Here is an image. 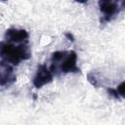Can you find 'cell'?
<instances>
[{
	"label": "cell",
	"mask_w": 125,
	"mask_h": 125,
	"mask_svg": "<svg viewBox=\"0 0 125 125\" xmlns=\"http://www.w3.org/2000/svg\"><path fill=\"white\" fill-rule=\"evenodd\" d=\"M50 70L54 75L79 72L77 66V55L74 51H57L52 54Z\"/></svg>",
	"instance_id": "1"
},
{
	"label": "cell",
	"mask_w": 125,
	"mask_h": 125,
	"mask_svg": "<svg viewBox=\"0 0 125 125\" xmlns=\"http://www.w3.org/2000/svg\"><path fill=\"white\" fill-rule=\"evenodd\" d=\"M1 61L10 64L18 65L21 61H25L30 58L29 47L26 43H21L18 46L9 42H2L0 49Z\"/></svg>",
	"instance_id": "2"
},
{
	"label": "cell",
	"mask_w": 125,
	"mask_h": 125,
	"mask_svg": "<svg viewBox=\"0 0 125 125\" xmlns=\"http://www.w3.org/2000/svg\"><path fill=\"white\" fill-rule=\"evenodd\" d=\"M98 6L100 12L103 14L101 23H104L112 21L121 11L125 10V1L101 0L98 2Z\"/></svg>",
	"instance_id": "3"
},
{
	"label": "cell",
	"mask_w": 125,
	"mask_h": 125,
	"mask_svg": "<svg viewBox=\"0 0 125 125\" xmlns=\"http://www.w3.org/2000/svg\"><path fill=\"white\" fill-rule=\"evenodd\" d=\"M53 77H54V74L52 73L50 68H48L45 64H40L38 65V68L33 77L32 83L36 88H41L42 86L52 82Z\"/></svg>",
	"instance_id": "4"
},
{
	"label": "cell",
	"mask_w": 125,
	"mask_h": 125,
	"mask_svg": "<svg viewBox=\"0 0 125 125\" xmlns=\"http://www.w3.org/2000/svg\"><path fill=\"white\" fill-rule=\"evenodd\" d=\"M5 39L9 43H26L28 39V33L25 29L9 28L5 33Z\"/></svg>",
	"instance_id": "5"
},
{
	"label": "cell",
	"mask_w": 125,
	"mask_h": 125,
	"mask_svg": "<svg viewBox=\"0 0 125 125\" xmlns=\"http://www.w3.org/2000/svg\"><path fill=\"white\" fill-rule=\"evenodd\" d=\"M0 73H1V86L5 87L8 85H11L16 80V75L14 73L12 65L4 62L1 61L0 65Z\"/></svg>",
	"instance_id": "6"
},
{
	"label": "cell",
	"mask_w": 125,
	"mask_h": 125,
	"mask_svg": "<svg viewBox=\"0 0 125 125\" xmlns=\"http://www.w3.org/2000/svg\"><path fill=\"white\" fill-rule=\"evenodd\" d=\"M116 91H117L118 96H119V97H121L122 99H124V100H125V81L121 82V83H120V84L117 86Z\"/></svg>",
	"instance_id": "7"
}]
</instances>
